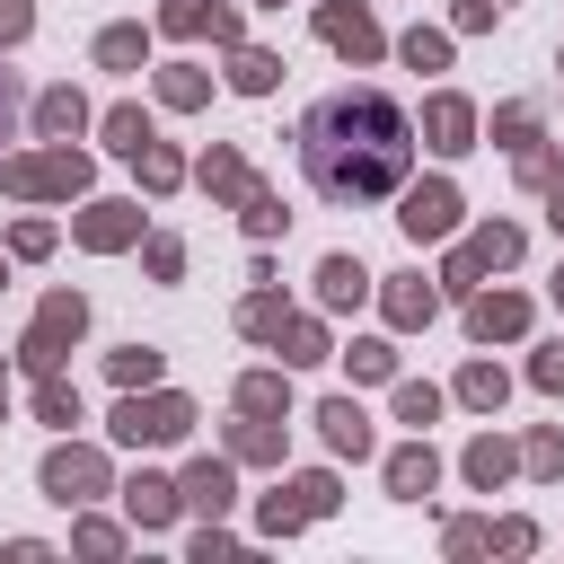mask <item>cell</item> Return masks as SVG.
<instances>
[{
	"mask_svg": "<svg viewBox=\"0 0 564 564\" xmlns=\"http://www.w3.org/2000/svg\"><path fill=\"white\" fill-rule=\"evenodd\" d=\"M106 141H115L123 159H141V150H150V115H141V106H115V115H106Z\"/></svg>",
	"mask_w": 564,
	"mask_h": 564,
	"instance_id": "cell-21",
	"label": "cell"
},
{
	"mask_svg": "<svg viewBox=\"0 0 564 564\" xmlns=\"http://www.w3.org/2000/svg\"><path fill=\"white\" fill-rule=\"evenodd\" d=\"M414 159V123L388 88H335L300 115V176L326 194V203H379L397 194Z\"/></svg>",
	"mask_w": 564,
	"mask_h": 564,
	"instance_id": "cell-1",
	"label": "cell"
},
{
	"mask_svg": "<svg viewBox=\"0 0 564 564\" xmlns=\"http://www.w3.org/2000/svg\"><path fill=\"white\" fill-rule=\"evenodd\" d=\"M44 494L70 502V511L97 502V494H106V458H97V449H53V458H44Z\"/></svg>",
	"mask_w": 564,
	"mask_h": 564,
	"instance_id": "cell-5",
	"label": "cell"
},
{
	"mask_svg": "<svg viewBox=\"0 0 564 564\" xmlns=\"http://www.w3.org/2000/svg\"><path fill=\"white\" fill-rule=\"evenodd\" d=\"M467 476H476V485L494 494V485L511 476V441H494V432H485V441H467Z\"/></svg>",
	"mask_w": 564,
	"mask_h": 564,
	"instance_id": "cell-20",
	"label": "cell"
},
{
	"mask_svg": "<svg viewBox=\"0 0 564 564\" xmlns=\"http://www.w3.org/2000/svg\"><path fill=\"white\" fill-rule=\"evenodd\" d=\"M397 414H405V423L423 432V423L441 414V388H414V379H405V388H397Z\"/></svg>",
	"mask_w": 564,
	"mask_h": 564,
	"instance_id": "cell-34",
	"label": "cell"
},
{
	"mask_svg": "<svg viewBox=\"0 0 564 564\" xmlns=\"http://www.w3.org/2000/svg\"><path fill=\"white\" fill-rule=\"evenodd\" d=\"M520 326H529V300H520V291H485V300H467V335H476V344L520 335Z\"/></svg>",
	"mask_w": 564,
	"mask_h": 564,
	"instance_id": "cell-9",
	"label": "cell"
},
{
	"mask_svg": "<svg viewBox=\"0 0 564 564\" xmlns=\"http://www.w3.org/2000/svg\"><path fill=\"white\" fill-rule=\"evenodd\" d=\"M159 379V344H123L115 352V388H150Z\"/></svg>",
	"mask_w": 564,
	"mask_h": 564,
	"instance_id": "cell-26",
	"label": "cell"
},
{
	"mask_svg": "<svg viewBox=\"0 0 564 564\" xmlns=\"http://www.w3.org/2000/svg\"><path fill=\"white\" fill-rule=\"evenodd\" d=\"M176 264H185V247H176V238H150V273H159V282H176Z\"/></svg>",
	"mask_w": 564,
	"mask_h": 564,
	"instance_id": "cell-40",
	"label": "cell"
},
{
	"mask_svg": "<svg viewBox=\"0 0 564 564\" xmlns=\"http://www.w3.org/2000/svg\"><path fill=\"white\" fill-rule=\"evenodd\" d=\"M0 123H9V70H0Z\"/></svg>",
	"mask_w": 564,
	"mask_h": 564,
	"instance_id": "cell-46",
	"label": "cell"
},
{
	"mask_svg": "<svg viewBox=\"0 0 564 564\" xmlns=\"http://www.w3.org/2000/svg\"><path fill=\"white\" fill-rule=\"evenodd\" d=\"M432 308H441V300H432V282H414V273H405V282H388V317H397V326H423Z\"/></svg>",
	"mask_w": 564,
	"mask_h": 564,
	"instance_id": "cell-19",
	"label": "cell"
},
{
	"mask_svg": "<svg viewBox=\"0 0 564 564\" xmlns=\"http://www.w3.org/2000/svg\"><path fill=\"white\" fill-rule=\"evenodd\" d=\"M485 538H494V529H476V520H449V555H476Z\"/></svg>",
	"mask_w": 564,
	"mask_h": 564,
	"instance_id": "cell-44",
	"label": "cell"
},
{
	"mask_svg": "<svg viewBox=\"0 0 564 564\" xmlns=\"http://www.w3.org/2000/svg\"><path fill=\"white\" fill-rule=\"evenodd\" d=\"M79 326H88V300H79V291H53V300L35 308V326H26V344H18V361H26L35 379H44V370L62 361V344H70Z\"/></svg>",
	"mask_w": 564,
	"mask_h": 564,
	"instance_id": "cell-3",
	"label": "cell"
},
{
	"mask_svg": "<svg viewBox=\"0 0 564 564\" xmlns=\"http://www.w3.org/2000/svg\"><path fill=\"white\" fill-rule=\"evenodd\" d=\"M79 546H88V555H115V546H123V529H106V520H79Z\"/></svg>",
	"mask_w": 564,
	"mask_h": 564,
	"instance_id": "cell-41",
	"label": "cell"
},
{
	"mask_svg": "<svg viewBox=\"0 0 564 564\" xmlns=\"http://www.w3.org/2000/svg\"><path fill=\"white\" fill-rule=\"evenodd\" d=\"M0 414H9V388H0Z\"/></svg>",
	"mask_w": 564,
	"mask_h": 564,
	"instance_id": "cell-48",
	"label": "cell"
},
{
	"mask_svg": "<svg viewBox=\"0 0 564 564\" xmlns=\"http://www.w3.org/2000/svg\"><path fill=\"white\" fill-rule=\"evenodd\" d=\"M203 185H212V194H256V185H247V159H238V150H212V159H203Z\"/></svg>",
	"mask_w": 564,
	"mask_h": 564,
	"instance_id": "cell-24",
	"label": "cell"
},
{
	"mask_svg": "<svg viewBox=\"0 0 564 564\" xmlns=\"http://www.w3.org/2000/svg\"><path fill=\"white\" fill-rule=\"evenodd\" d=\"M35 123H44V141H70V132L88 123V106H79V88H44V97H35Z\"/></svg>",
	"mask_w": 564,
	"mask_h": 564,
	"instance_id": "cell-16",
	"label": "cell"
},
{
	"mask_svg": "<svg viewBox=\"0 0 564 564\" xmlns=\"http://www.w3.org/2000/svg\"><path fill=\"white\" fill-rule=\"evenodd\" d=\"M432 485H441V458H432L423 441H405V449L388 458V494H397V502H423Z\"/></svg>",
	"mask_w": 564,
	"mask_h": 564,
	"instance_id": "cell-12",
	"label": "cell"
},
{
	"mask_svg": "<svg viewBox=\"0 0 564 564\" xmlns=\"http://www.w3.org/2000/svg\"><path fill=\"white\" fill-rule=\"evenodd\" d=\"M529 379H538V388H546V397H564V344H546V352H538V361H529Z\"/></svg>",
	"mask_w": 564,
	"mask_h": 564,
	"instance_id": "cell-38",
	"label": "cell"
},
{
	"mask_svg": "<svg viewBox=\"0 0 564 564\" xmlns=\"http://www.w3.org/2000/svg\"><path fill=\"white\" fill-rule=\"evenodd\" d=\"M555 300H564V273H555Z\"/></svg>",
	"mask_w": 564,
	"mask_h": 564,
	"instance_id": "cell-49",
	"label": "cell"
},
{
	"mask_svg": "<svg viewBox=\"0 0 564 564\" xmlns=\"http://www.w3.org/2000/svg\"><path fill=\"white\" fill-rule=\"evenodd\" d=\"M282 317H291V308H282L273 291H256V300L238 308V326H247V335H282Z\"/></svg>",
	"mask_w": 564,
	"mask_h": 564,
	"instance_id": "cell-28",
	"label": "cell"
},
{
	"mask_svg": "<svg viewBox=\"0 0 564 564\" xmlns=\"http://www.w3.org/2000/svg\"><path fill=\"white\" fill-rule=\"evenodd\" d=\"M185 502L220 520V511L238 502V485H229V467H220V458H194V467H185Z\"/></svg>",
	"mask_w": 564,
	"mask_h": 564,
	"instance_id": "cell-14",
	"label": "cell"
},
{
	"mask_svg": "<svg viewBox=\"0 0 564 564\" xmlns=\"http://www.w3.org/2000/svg\"><path fill=\"white\" fill-rule=\"evenodd\" d=\"M9 247H18V256H44V247H53V229H44V220H18V238H9Z\"/></svg>",
	"mask_w": 564,
	"mask_h": 564,
	"instance_id": "cell-43",
	"label": "cell"
},
{
	"mask_svg": "<svg viewBox=\"0 0 564 564\" xmlns=\"http://www.w3.org/2000/svg\"><path fill=\"white\" fill-rule=\"evenodd\" d=\"M317 432H326L335 458H361V449H370V414H361L352 397H326V405H317Z\"/></svg>",
	"mask_w": 564,
	"mask_h": 564,
	"instance_id": "cell-10",
	"label": "cell"
},
{
	"mask_svg": "<svg viewBox=\"0 0 564 564\" xmlns=\"http://www.w3.org/2000/svg\"><path fill=\"white\" fill-rule=\"evenodd\" d=\"M397 220H405V238H449V229H458V194H449V185H414Z\"/></svg>",
	"mask_w": 564,
	"mask_h": 564,
	"instance_id": "cell-7",
	"label": "cell"
},
{
	"mask_svg": "<svg viewBox=\"0 0 564 564\" xmlns=\"http://www.w3.org/2000/svg\"><path fill=\"white\" fill-rule=\"evenodd\" d=\"M132 229H141L132 203H88V212H79V238H88V247H123Z\"/></svg>",
	"mask_w": 564,
	"mask_h": 564,
	"instance_id": "cell-15",
	"label": "cell"
},
{
	"mask_svg": "<svg viewBox=\"0 0 564 564\" xmlns=\"http://www.w3.org/2000/svg\"><path fill=\"white\" fill-rule=\"evenodd\" d=\"M467 256H476V264L494 273V264H511V256H520V229H511V220H485V229L467 238Z\"/></svg>",
	"mask_w": 564,
	"mask_h": 564,
	"instance_id": "cell-18",
	"label": "cell"
},
{
	"mask_svg": "<svg viewBox=\"0 0 564 564\" xmlns=\"http://www.w3.org/2000/svg\"><path fill=\"white\" fill-rule=\"evenodd\" d=\"M273 344H282V361H326V335H317L308 317H282V335H273Z\"/></svg>",
	"mask_w": 564,
	"mask_h": 564,
	"instance_id": "cell-25",
	"label": "cell"
},
{
	"mask_svg": "<svg viewBox=\"0 0 564 564\" xmlns=\"http://www.w3.org/2000/svg\"><path fill=\"white\" fill-rule=\"evenodd\" d=\"M26 26H35V9H26V0H0V44H18Z\"/></svg>",
	"mask_w": 564,
	"mask_h": 564,
	"instance_id": "cell-42",
	"label": "cell"
},
{
	"mask_svg": "<svg viewBox=\"0 0 564 564\" xmlns=\"http://www.w3.org/2000/svg\"><path fill=\"white\" fill-rule=\"evenodd\" d=\"M423 132H432V150H467L476 106H467V97H432V106H423Z\"/></svg>",
	"mask_w": 564,
	"mask_h": 564,
	"instance_id": "cell-13",
	"label": "cell"
},
{
	"mask_svg": "<svg viewBox=\"0 0 564 564\" xmlns=\"http://www.w3.org/2000/svg\"><path fill=\"white\" fill-rule=\"evenodd\" d=\"M555 229H564V194H555Z\"/></svg>",
	"mask_w": 564,
	"mask_h": 564,
	"instance_id": "cell-47",
	"label": "cell"
},
{
	"mask_svg": "<svg viewBox=\"0 0 564 564\" xmlns=\"http://www.w3.org/2000/svg\"><path fill=\"white\" fill-rule=\"evenodd\" d=\"M97 62H106V70H132V62H141V26H106V35H97Z\"/></svg>",
	"mask_w": 564,
	"mask_h": 564,
	"instance_id": "cell-27",
	"label": "cell"
},
{
	"mask_svg": "<svg viewBox=\"0 0 564 564\" xmlns=\"http://www.w3.org/2000/svg\"><path fill=\"white\" fill-rule=\"evenodd\" d=\"M273 70H282L273 53H238V70H229V79H238L247 97H264V88H273Z\"/></svg>",
	"mask_w": 564,
	"mask_h": 564,
	"instance_id": "cell-32",
	"label": "cell"
},
{
	"mask_svg": "<svg viewBox=\"0 0 564 564\" xmlns=\"http://www.w3.org/2000/svg\"><path fill=\"white\" fill-rule=\"evenodd\" d=\"M247 229L273 238V229H282V203H273V194H247Z\"/></svg>",
	"mask_w": 564,
	"mask_h": 564,
	"instance_id": "cell-39",
	"label": "cell"
},
{
	"mask_svg": "<svg viewBox=\"0 0 564 564\" xmlns=\"http://www.w3.org/2000/svg\"><path fill=\"white\" fill-rule=\"evenodd\" d=\"M326 511H335V476H300L291 494H273V502H264V529H273V538H291L300 520H326Z\"/></svg>",
	"mask_w": 564,
	"mask_h": 564,
	"instance_id": "cell-6",
	"label": "cell"
},
{
	"mask_svg": "<svg viewBox=\"0 0 564 564\" xmlns=\"http://www.w3.org/2000/svg\"><path fill=\"white\" fill-rule=\"evenodd\" d=\"M458 397H467L476 414H494V405H502V370H494V361H467V370H458Z\"/></svg>",
	"mask_w": 564,
	"mask_h": 564,
	"instance_id": "cell-22",
	"label": "cell"
},
{
	"mask_svg": "<svg viewBox=\"0 0 564 564\" xmlns=\"http://www.w3.org/2000/svg\"><path fill=\"white\" fill-rule=\"evenodd\" d=\"M35 414H44V423H79V388L44 370V379H35Z\"/></svg>",
	"mask_w": 564,
	"mask_h": 564,
	"instance_id": "cell-23",
	"label": "cell"
},
{
	"mask_svg": "<svg viewBox=\"0 0 564 564\" xmlns=\"http://www.w3.org/2000/svg\"><path fill=\"white\" fill-rule=\"evenodd\" d=\"M229 449H238V458H282V432H273V423H238Z\"/></svg>",
	"mask_w": 564,
	"mask_h": 564,
	"instance_id": "cell-30",
	"label": "cell"
},
{
	"mask_svg": "<svg viewBox=\"0 0 564 564\" xmlns=\"http://www.w3.org/2000/svg\"><path fill=\"white\" fill-rule=\"evenodd\" d=\"M185 432H194V405H185V397H141V388H123V405H115V441L159 449V441H185Z\"/></svg>",
	"mask_w": 564,
	"mask_h": 564,
	"instance_id": "cell-2",
	"label": "cell"
},
{
	"mask_svg": "<svg viewBox=\"0 0 564 564\" xmlns=\"http://www.w3.org/2000/svg\"><path fill=\"white\" fill-rule=\"evenodd\" d=\"M529 538H538L529 520H502V529H494V546H502V555H529Z\"/></svg>",
	"mask_w": 564,
	"mask_h": 564,
	"instance_id": "cell-45",
	"label": "cell"
},
{
	"mask_svg": "<svg viewBox=\"0 0 564 564\" xmlns=\"http://www.w3.org/2000/svg\"><path fill=\"white\" fill-rule=\"evenodd\" d=\"M529 476H564V432H529Z\"/></svg>",
	"mask_w": 564,
	"mask_h": 564,
	"instance_id": "cell-31",
	"label": "cell"
},
{
	"mask_svg": "<svg viewBox=\"0 0 564 564\" xmlns=\"http://www.w3.org/2000/svg\"><path fill=\"white\" fill-rule=\"evenodd\" d=\"M344 361H352V379H388V370H397V352H388V344H352Z\"/></svg>",
	"mask_w": 564,
	"mask_h": 564,
	"instance_id": "cell-37",
	"label": "cell"
},
{
	"mask_svg": "<svg viewBox=\"0 0 564 564\" xmlns=\"http://www.w3.org/2000/svg\"><path fill=\"white\" fill-rule=\"evenodd\" d=\"M405 62H414V70H441V62H449V35H423V26H414V35H405Z\"/></svg>",
	"mask_w": 564,
	"mask_h": 564,
	"instance_id": "cell-35",
	"label": "cell"
},
{
	"mask_svg": "<svg viewBox=\"0 0 564 564\" xmlns=\"http://www.w3.org/2000/svg\"><path fill=\"white\" fill-rule=\"evenodd\" d=\"M18 194H79V176H88V159L70 150V141H53V150H35V159H9L0 167Z\"/></svg>",
	"mask_w": 564,
	"mask_h": 564,
	"instance_id": "cell-4",
	"label": "cell"
},
{
	"mask_svg": "<svg viewBox=\"0 0 564 564\" xmlns=\"http://www.w3.org/2000/svg\"><path fill=\"white\" fill-rule=\"evenodd\" d=\"M361 291H370V273H361L352 256H326V264H317V300H326V308H352Z\"/></svg>",
	"mask_w": 564,
	"mask_h": 564,
	"instance_id": "cell-17",
	"label": "cell"
},
{
	"mask_svg": "<svg viewBox=\"0 0 564 564\" xmlns=\"http://www.w3.org/2000/svg\"><path fill=\"white\" fill-rule=\"evenodd\" d=\"M176 502H185V485H167V476H132V485H123L132 529H167V520H176Z\"/></svg>",
	"mask_w": 564,
	"mask_h": 564,
	"instance_id": "cell-11",
	"label": "cell"
},
{
	"mask_svg": "<svg viewBox=\"0 0 564 564\" xmlns=\"http://www.w3.org/2000/svg\"><path fill=\"white\" fill-rule=\"evenodd\" d=\"M176 176H185V159H176V150H159V141H150V150H141V185H159V194H167V185H176Z\"/></svg>",
	"mask_w": 564,
	"mask_h": 564,
	"instance_id": "cell-33",
	"label": "cell"
},
{
	"mask_svg": "<svg viewBox=\"0 0 564 564\" xmlns=\"http://www.w3.org/2000/svg\"><path fill=\"white\" fill-rule=\"evenodd\" d=\"M159 97H167V106H203V70H185V62H176V70L159 79Z\"/></svg>",
	"mask_w": 564,
	"mask_h": 564,
	"instance_id": "cell-36",
	"label": "cell"
},
{
	"mask_svg": "<svg viewBox=\"0 0 564 564\" xmlns=\"http://www.w3.org/2000/svg\"><path fill=\"white\" fill-rule=\"evenodd\" d=\"M238 405H247V414H273V405H282V379H273V370H247V379H238Z\"/></svg>",
	"mask_w": 564,
	"mask_h": 564,
	"instance_id": "cell-29",
	"label": "cell"
},
{
	"mask_svg": "<svg viewBox=\"0 0 564 564\" xmlns=\"http://www.w3.org/2000/svg\"><path fill=\"white\" fill-rule=\"evenodd\" d=\"M317 26H326V44H335V53H352V62H370V53H379V26H370V9H344V0H326V9H317Z\"/></svg>",
	"mask_w": 564,
	"mask_h": 564,
	"instance_id": "cell-8",
	"label": "cell"
}]
</instances>
